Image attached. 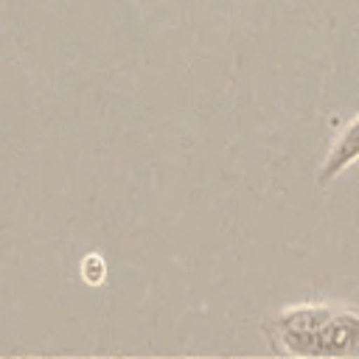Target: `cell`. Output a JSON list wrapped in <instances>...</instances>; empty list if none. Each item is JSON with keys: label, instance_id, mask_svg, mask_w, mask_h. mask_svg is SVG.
Segmentation results:
<instances>
[{"label": "cell", "instance_id": "6da1fadb", "mask_svg": "<svg viewBox=\"0 0 359 359\" xmlns=\"http://www.w3.org/2000/svg\"><path fill=\"white\" fill-rule=\"evenodd\" d=\"M266 334L280 353L337 359L359 353V311L331 303H297L269 317Z\"/></svg>", "mask_w": 359, "mask_h": 359}, {"label": "cell", "instance_id": "7a4b0ae2", "mask_svg": "<svg viewBox=\"0 0 359 359\" xmlns=\"http://www.w3.org/2000/svg\"><path fill=\"white\" fill-rule=\"evenodd\" d=\"M359 160V112L351 115L334 135L320 168H317V182L320 185H328L337 174H342L351 163Z\"/></svg>", "mask_w": 359, "mask_h": 359}, {"label": "cell", "instance_id": "3957f363", "mask_svg": "<svg viewBox=\"0 0 359 359\" xmlns=\"http://www.w3.org/2000/svg\"><path fill=\"white\" fill-rule=\"evenodd\" d=\"M81 278H84L90 286L104 283V278H107V264H104V258H101L98 252H90V255L81 261Z\"/></svg>", "mask_w": 359, "mask_h": 359}]
</instances>
